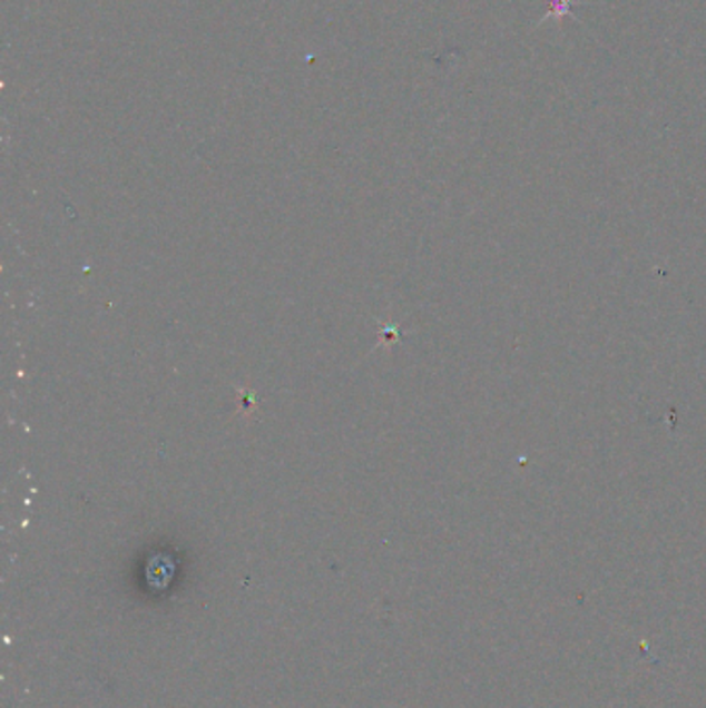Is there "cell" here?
<instances>
[{"instance_id":"cell-1","label":"cell","mask_w":706,"mask_h":708,"mask_svg":"<svg viewBox=\"0 0 706 708\" xmlns=\"http://www.w3.org/2000/svg\"><path fill=\"white\" fill-rule=\"evenodd\" d=\"M575 4L576 0H549V11H547V16L541 19V23L547 21V19L561 21L563 17L570 16V11H572Z\"/></svg>"}]
</instances>
